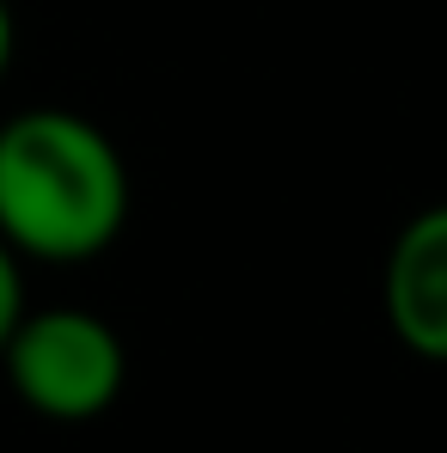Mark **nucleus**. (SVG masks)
Instances as JSON below:
<instances>
[{"label": "nucleus", "instance_id": "nucleus-1", "mask_svg": "<svg viewBox=\"0 0 447 453\" xmlns=\"http://www.w3.org/2000/svg\"><path fill=\"white\" fill-rule=\"evenodd\" d=\"M129 221V165L117 142L62 104L0 123V239L37 264H92Z\"/></svg>", "mask_w": 447, "mask_h": 453}, {"label": "nucleus", "instance_id": "nucleus-2", "mask_svg": "<svg viewBox=\"0 0 447 453\" xmlns=\"http://www.w3.org/2000/svg\"><path fill=\"white\" fill-rule=\"evenodd\" d=\"M0 368L25 411L50 423H92L117 404L129 356L123 337L86 306H43V312L25 306V319L0 349Z\"/></svg>", "mask_w": 447, "mask_h": 453}, {"label": "nucleus", "instance_id": "nucleus-3", "mask_svg": "<svg viewBox=\"0 0 447 453\" xmlns=\"http://www.w3.org/2000/svg\"><path fill=\"white\" fill-rule=\"evenodd\" d=\"M380 306L411 356L447 362V203L398 226L380 276Z\"/></svg>", "mask_w": 447, "mask_h": 453}, {"label": "nucleus", "instance_id": "nucleus-4", "mask_svg": "<svg viewBox=\"0 0 447 453\" xmlns=\"http://www.w3.org/2000/svg\"><path fill=\"white\" fill-rule=\"evenodd\" d=\"M19 319H25V257L0 239V349H6Z\"/></svg>", "mask_w": 447, "mask_h": 453}, {"label": "nucleus", "instance_id": "nucleus-5", "mask_svg": "<svg viewBox=\"0 0 447 453\" xmlns=\"http://www.w3.org/2000/svg\"><path fill=\"white\" fill-rule=\"evenodd\" d=\"M6 68H12V6L0 0V80H6Z\"/></svg>", "mask_w": 447, "mask_h": 453}]
</instances>
